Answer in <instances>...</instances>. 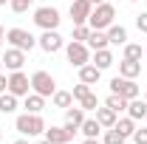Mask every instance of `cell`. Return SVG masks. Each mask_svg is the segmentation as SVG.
Wrapping results in <instances>:
<instances>
[{
  "mask_svg": "<svg viewBox=\"0 0 147 144\" xmlns=\"http://www.w3.org/2000/svg\"><path fill=\"white\" fill-rule=\"evenodd\" d=\"M28 90H31V79L23 71H11V76H9V93H14L20 99V96H28Z\"/></svg>",
  "mask_w": 147,
  "mask_h": 144,
  "instance_id": "cell-8",
  "label": "cell"
},
{
  "mask_svg": "<svg viewBox=\"0 0 147 144\" xmlns=\"http://www.w3.org/2000/svg\"><path fill=\"white\" fill-rule=\"evenodd\" d=\"M3 40H6V31H3V26H0V45H3Z\"/></svg>",
  "mask_w": 147,
  "mask_h": 144,
  "instance_id": "cell-37",
  "label": "cell"
},
{
  "mask_svg": "<svg viewBox=\"0 0 147 144\" xmlns=\"http://www.w3.org/2000/svg\"><path fill=\"white\" fill-rule=\"evenodd\" d=\"M127 116L133 119V122L147 119V102H144V99H130V102H127Z\"/></svg>",
  "mask_w": 147,
  "mask_h": 144,
  "instance_id": "cell-14",
  "label": "cell"
},
{
  "mask_svg": "<svg viewBox=\"0 0 147 144\" xmlns=\"http://www.w3.org/2000/svg\"><path fill=\"white\" fill-rule=\"evenodd\" d=\"M113 17H116V9L110 3H99V6H93L91 17H88V26L93 31H105V28L113 26Z\"/></svg>",
  "mask_w": 147,
  "mask_h": 144,
  "instance_id": "cell-1",
  "label": "cell"
},
{
  "mask_svg": "<svg viewBox=\"0 0 147 144\" xmlns=\"http://www.w3.org/2000/svg\"><path fill=\"white\" fill-rule=\"evenodd\" d=\"M59 11H57L54 6H42V9H37L34 11V23L42 28V31H54L57 26H59Z\"/></svg>",
  "mask_w": 147,
  "mask_h": 144,
  "instance_id": "cell-7",
  "label": "cell"
},
{
  "mask_svg": "<svg viewBox=\"0 0 147 144\" xmlns=\"http://www.w3.org/2000/svg\"><path fill=\"white\" fill-rule=\"evenodd\" d=\"M31 3H34V0H31Z\"/></svg>",
  "mask_w": 147,
  "mask_h": 144,
  "instance_id": "cell-47",
  "label": "cell"
},
{
  "mask_svg": "<svg viewBox=\"0 0 147 144\" xmlns=\"http://www.w3.org/2000/svg\"><path fill=\"white\" fill-rule=\"evenodd\" d=\"M65 54H68V62H71L74 68H82V65H88L91 62V48L85 45V42H68L65 45Z\"/></svg>",
  "mask_w": 147,
  "mask_h": 144,
  "instance_id": "cell-5",
  "label": "cell"
},
{
  "mask_svg": "<svg viewBox=\"0 0 147 144\" xmlns=\"http://www.w3.org/2000/svg\"><path fill=\"white\" fill-rule=\"evenodd\" d=\"M79 108H82V110H96V108H99V99H96L93 90L85 96V99H79Z\"/></svg>",
  "mask_w": 147,
  "mask_h": 144,
  "instance_id": "cell-30",
  "label": "cell"
},
{
  "mask_svg": "<svg viewBox=\"0 0 147 144\" xmlns=\"http://www.w3.org/2000/svg\"><path fill=\"white\" fill-rule=\"evenodd\" d=\"M31 90L40 93V96H54V90H57L54 76L48 71H34L31 73Z\"/></svg>",
  "mask_w": 147,
  "mask_h": 144,
  "instance_id": "cell-4",
  "label": "cell"
},
{
  "mask_svg": "<svg viewBox=\"0 0 147 144\" xmlns=\"http://www.w3.org/2000/svg\"><path fill=\"white\" fill-rule=\"evenodd\" d=\"M136 28H139L142 34H147V11H142V14L136 17Z\"/></svg>",
  "mask_w": 147,
  "mask_h": 144,
  "instance_id": "cell-34",
  "label": "cell"
},
{
  "mask_svg": "<svg viewBox=\"0 0 147 144\" xmlns=\"http://www.w3.org/2000/svg\"><path fill=\"white\" fill-rule=\"evenodd\" d=\"M6 42L11 48H20V51H31L37 45V37H31L26 28H9L6 31Z\"/></svg>",
  "mask_w": 147,
  "mask_h": 144,
  "instance_id": "cell-3",
  "label": "cell"
},
{
  "mask_svg": "<svg viewBox=\"0 0 147 144\" xmlns=\"http://www.w3.org/2000/svg\"><path fill=\"white\" fill-rule=\"evenodd\" d=\"M23 108H26V113H40V110L45 108V96H40V93H28Z\"/></svg>",
  "mask_w": 147,
  "mask_h": 144,
  "instance_id": "cell-20",
  "label": "cell"
},
{
  "mask_svg": "<svg viewBox=\"0 0 147 144\" xmlns=\"http://www.w3.org/2000/svg\"><path fill=\"white\" fill-rule=\"evenodd\" d=\"M17 110V96L14 93H0V113H14Z\"/></svg>",
  "mask_w": 147,
  "mask_h": 144,
  "instance_id": "cell-24",
  "label": "cell"
},
{
  "mask_svg": "<svg viewBox=\"0 0 147 144\" xmlns=\"http://www.w3.org/2000/svg\"><path fill=\"white\" fill-rule=\"evenodd\" d=\"M99 76H102V71H99L93 62H88V65H82V68H79V82H85V85H96V82H99Z\"/></svg>",
  "mask_w": 147,
  "mask_h": 144,
  "instance_id": "cell-16",
  "label": "cell"
},
{
  "mask_svg": "<svg viewBox=\"0 0 147 144\" xmlns=\"http://www.w3.org/2000/svg\"><path fill=\"white\" fill-rule=\"evenodd\" d=\"M91 3H93V6H99V3H105V0H91Z\"/></svg>",
  "mask_w": 147,
  "mask_h": 144,
  "instance_id": "cell-39",
  "label": "cell"
},
{
  "mask_svg": "<svg viewBox=\"0 0 147 144\" xmlns=\"http://www.w3.org/2000/svg\"><path fill=\"white\" fill-rule=\"evenodd\" d=\"M110 93H119V96H125V99H139V93L142 88L133 82V79H125V76H113L110 79Z\"/></svg>",
  "mask_w": 147,
  "mask_h": 144,
  "instance_id": "cell-6",
  "label": "cell"
},
{
  "mask_svg": "<svg viewBox=\"0 0 147 144\" xmlns=\"http://www.w3.org/2000/svg\"><path fill=\"white\" fill-rule=\"evenodd\" d=\"M96 122L105 127V130L113 127V124H116V110H110L108 105H105V108H96Z\"/></svg>",
  "mask_w": 147,
  "mask_h": 144,
  "instance_id": "cell-19",
  "label": "cell"
},
{
  "mask_svg": "<svg viewBox=\"0 0 147 144\" xmlns=\"http://www.w3.org/2000/svg\"><path fill=\"white\" fill-rule=\"evenodd\" d=\"M127 3H139V0H127Z\"/></svg>",
  "mask_w": 147,
  "mask_h": 144,
  "instance_id": "cell-44",
  "label": "cell"
},
{
  "mask_svg": "<svg viewBox=\"0 0 147 144\" xmlns=\"http://www.w3.org/2000/svg\"><path fill=\"white\" fill-rule=\"evenodd\" d=\"M6 3H9V0H0V6H6Z\"/></svg>",
  "mask_w": 147,
  "mask_h": 144,
  "instance_id": "cell-42",
  "label": "cell"
},
{
  "mask_svg": "<svg viewBox=\"0 0 147 144\" xmlns=\"http://www.w3.org/2000/svg\"><path fill=\"white\" fill-rule=\"evenodd\" d=\"M102 144H125V136H122L116 127H108V133H105Z\"/></svg>",
  "mask_w": 147,
  "mask_h": 144,
  "instance_id": "cell-27",
  "label": "cell"
},
{
  "mask_svg": "<svg viewBox=\"0 0 147 144\" xmlns=\"http://www.w3.org/2000/svg\"><path fill=\"white\" fill-rule=\"evenodd\" d=\"M93 65L99 68V71H105L113 65V54H110L108 48H102V51H93Z\"/></svg>",
  "mask_w": 147,
  "mask_h": 144,
  "instance_id": "cell-23",
  "label": "cell"
},
{
  "mask_svg": "<svg viewBox=\"0 0 147 144\" xmlns=\"http://www.w3.org/2000/svg\"><path fill=\"white\" fill-rule=\"evenodd\" d=\"M139 73H142V62H139V59H127V57H125V59L119 62V76H125V79H136Z\"/></svg>",
  "mask_w": 147,
  "mask_h": 144,
  "instance_id": "cell-13",
  "label": "cell"
},
{
  "mask_svg": "<svg viewBox=\"0 0 147 144\" xmlns=\"http://www.w3.org/2000/svg\"><path fill=\"white\" fill-rule=\"evenodd\" d=\"M0 71H3V57H0Z\"/></svg>",
  "mask_w": 147,
  "mask_h": 144,
  "instance_id": "cell-41",
  "label": "cell"
},
{
  "mask_svg": "<svg viewBox=\"0 0 147 144\" xmlns=\"http://www.w3.org/2000/svg\"><path fill=\"white\" fill-rule=\"evenodd\" d=\"M40 144H54V141H48V139H42V141H40Z\"/></svg>",
  "mask_w": 147,
  "mask_h": 144,
  "instance_id": "cell-40",
  "label": "cell"
},
{
  "mask_svg": "<svg viewBox=\"0 0 147 144\" xmlns=\"http://www.w3.org/2000/svg\"><path fill=\"white\" fill-rule=\"evenodd\" d=\"M74 99H76V102H79V99H85V96H88V93H91V85H85V82H79V85H74Z\"/></svg>",
  "mask_w": 147,
  "mask_h": 144,
  "instance_id": "cell-32",
  "label": "cell"
},
{
  "mask_svg": "<svg viewBox=\"0 0 147 144\" xmlns=\"http://www.w3.org/2000/svg\"><path fill=\"white\" fill-rule=\"evenodd\" d=\"M142 45H136V42H125V57L127 59H142Z\"/></svg>",
  "mask_w": 147,
  "mask_h": 144,
  "instance_id": "cell-29",
  "label": "cell"
},
{
  "mask_svg": "<svg viewBox=\"0 0 147 144\" xmlns=\"http://www.w3.org/2000/svg\"><path fill=\"white\" fill-rule=\"evenodd\" d=\"M133 141L136 144H147V127H136V130H133Z\"/></svg>",
  "mask_w": 147,
  "mask_h": 144,
  "instance_id": "cell-33",
  "label": "cell"
},
{
  "mask_svg": "<svg viewBox=\"0 0 147 144\" xmlns=\"http://www.w3.org/2000/svg\"><path fill=\"white\" fill-rule=\"evenodd\" d=\"M3 65H6L9 71H20V68L26 65V51H20V48H6Z\"/></svg>",
  "mask_w": 147,
  "mask_h": 144,
  "instance_id": "cell-11",
  "label": "cell"
},
{
  "mask_svg": "<svg viewBox=\"0 0 147 144\" xmlns=\"http://www.w3.org/2000/svg\"><path fill=\"white\" fill-rule=\"evenodd\" d=\"M99 130H102V124H99L96 119H85V122L79 124V133H82L85 139H99Z\"/></svg>",
  "mask_w": 147,
  "mask_h": 144,
  "instance_id": "cell-21",
  "label": "cell"
},
{
  "mask_svg": "<svg viewBox=\"0 0 147 144\" xmlns=\"http://www.w3.org/2000/svg\"><path fill=\"white\" fill-rule=\"evenodd\" d=\"M51 102H54V108H71L74 105V93L71 90H54V96H51Z\"/></svg>",
  "mask_w": 147,
  "mask_h": 144,
  "instance_id": "cell-22",
  "label": "cell"
},
{
  "mask_svg": "<svg viewBox=\"0 0 147 144\" xmlns=\"http://www.w3.org/2000/svg\"><path fill=\"white\" fill-rule=\"evenodd\" d=\"M82 144H102V141H99V139H85Z\"/></svg>",
  "mask_w": 147,
  "mask_h": 144,
  "instance_id": "cell-36",
  "label": "cell"
},
{
  "mask_svg": "<svg viewBox=\"0 0 147 144\" xmlns=\"http://www.w3.org/2000/svg\"><path fill=\"white\" fill-rule=\"evenodd\" d=\"M144 54H147V48H144Z\"/></svg>",
  "mask_w": 147,
  "mask_h": 144,
  "instance_id": "cell-45",
  "label": "cell"
},
{
  "mask_svg": "<svg viewBox=\"0 0 147 144\" xmlns=\"http://www.w3.org/2000/svg\"><path fill=\"white\" fill-rule=\"evenodd\" d=\"M113 127H116V130L127 139V136H133V130H136V122H133L130 116H125V119H116V124H113Z\"/></svg>",
  "mask_w": 147,
  "mask_h": 144,
  "instance_id": "cell-26",
  "label": "cell"
},
{
  "mask_svg": "<svg viewBox=\"0 0 147 144\" xmlns=\"http://www.w3.org/2000/svg\"><path fill=\"white\" fill-rule=\"evenodd\" d=\"M0 141H3V130H0Z\"/></svg>",
  "mask_w": 147,
  "mask_h": 144,
  "instance_id": "cell-43",
  "label": "cell"
},
{
  "mask_svg": "<svg viewBox=\"0 0 147 144\" xmlns=\"http://www.w3.org/2000/svg\"><path fill=\"white\" fill-rule=\"evenodd\" d=\"M9 6H11V11H14V14H23V11H28L31 0H9Z\"/></svg>",
  "mask_w": 147,
  "mask_h": 144,
  "instance_id": "cell-31",
  "label": "cell"
},
{
  "mask_svg": "<svg viewBox=\"0 0 147 144\" xmlns=\"http://www.w3.org/2000/svg\"><path fill=\"white\" fill-rule=\"evenodd\" d=\"M85 45H88L91 51H102V48H108L110 42H108V34H105V31H93V28H91V34H88V40H85Z\"/></svg>",
  "mask_w": 147,
  "mask_h": 144,
  "instance_id": "cell-15",
  "label": "cell"
},
{
  "mask_svg": "<svg viewBox=\"0 0 147 144\" xmlns=\"http://www.w3.org/2000/svg\"><path fill=\"white\" fill-rule=\"evenodd\" d=\"M91 34V26L88 23H82V26H74V42H85Z\"/></svg>",
  "mask_w": 147,
  "mask_h": 144,
  "instance_id": "cell-28",
  "label": "cell"
},
{
  "mask_svg": "<svg viewBox=\"0 0 147 144\" xmlns=\"http://www.w3.org/2000/svg\"><path fill=\"white\" fill-rule=\"evenodd\" d=\"M82 122H85V110H82V108H65V127L79 130Z\"/></svg>",
  "mask_w": 147,
  "mask_h": 144,
  "instance_id": "cell-17",
  "label": "cell"
},
{
  "mask_svg": "<svg viewBox=\"0 0 147 144\" xmlns=\"http://www.w3.org/2000/svg\"><path fill=\"white\" fill-rule=\"evenodd\" d=\"M91 11H93V3H91V0H71V20H74V26L88 23Z\"/></svg>",
  "mask_w": 147,
  "mask_h": 144,
  "instance_id": "cell-10",
  "label": "cell"
},
{
  "mask_svg": "<svg viewBox=\"0 0 147 144\" xmlns=\"http://www.w3.org/2000/svg\"><path fill=\"white\" fill-rule=\"evenodd\" d=\"M14 127H17V133H23V136H40V133H45V122L40 119V113H23V116H17V122H14Z\"/></svg>",
  "mask_w": 147,
  "mask_h": 144,
  "instance_id": "cell-2",
  "label": "cell"
},
{
  "mask_svg": "<svg viewBox=\"0 0 147 144\" xmlns=\"http://www.w3.org/2000/svg\"><path fill=\"white\" fill-rule=\"evenodd\" d=\"M105 105H108L110 110H116V113H122V110H127V99L119 96V93H110L108 99H105Z\"/></svg>",
  "mask_w": 147,
  "mask_h": 144,
  "instance_id": "cell-25",
  "label": "cell"
},
{
  "mask_svg": "<svg viewBox=\"0 0 147 144\" xmlns=\"http://www.w3.org/2000/svg\"><path fill=\"white\" fill-rule=\"evenodd\" d=\"M14 144H31V141H26V139H17V141H14Z\"/></svg>",
  "mask_w": 147,
  "mask_h": 144,
  "instance_id": "cell-38",
  "label": "cell"
},
{
  "mask_svg": "<svg viewBox=\"0 0 147 144\" xmlns=\"http://www.w3.org/2000/svg\"><path fill=\"white\" fill-rule=\"evenodd\" d=\"M37 45H40V48H42L45 54H57V51H59V48H62L65 42H62L59 31L54 28V31H42V34L37 37Z\"/></svg>",
  "mask_w": 147,
  "mask_h": 144,
  "instance_id": "cell-9",
  "label": "cell"
},
{
  "mask_svg": "<svg viewBox=\"0 0 147 144\" xmlns=\"http://www.w3.org/2000/svg\"><path fill=\"white\" fill-rule=\"evenodd\" d=\"M6 90H9V76L0 71V93H6Z\"/></svg>",
  "mask_w": 147,
  "mask_h": 144,
  "instance_id": "cell-35",
  "label": "cell"
},
{
  "mask_svg": "<svg viewBox=\"0 0 147 144\" xmlns=\"http://www.w3.org/2000/svg\"><path fill=\"white\" fill-rule=\"evenodd\" d=\"M68 144H74V141H68Z\"/></svg>",
  "mask_w": 147,
  "mask_h": 144,
  "instance_id": "cell-46",
  "label": "cell"
},
{
  "mask_svg": "<svg viewBox=\"0 0 147 144\" xmlns=\"http://www.w3.org/2000/svg\"><path fill=\"white\" fill-rule=\"evenodd\" d=\"M108 42L110 45H125L127 42V28L125 26H110L108 28Z\"/></svg>",
  "mask_w": 147,
  "mask_h": 144,
  "instance_id": "cell-18",
  "label": "cell"
},
{
  "mask_svg": "<svg viewBox=\"0 0 147 144\" xmlns=\"http://www.w3.org/2000/svg\"><path fill=\"white\" fill-rule=\"evenodd\" d=\"M74 136L76 133H71L68 127H45V139L54 144H68V141H74Z\"/></svg>",
  "mask_w": 147,
  "mask_h": 144,
  "instance_id": "cell-12",
  "label": "cell"
}]
</instances>
